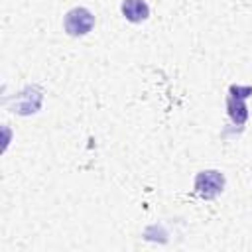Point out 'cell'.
Returning a JSON list of instances; mask_svg holds the SVG:
<instances>
[{
	"mask_svg": "<svg viewBox=\"0 0 252 252\" xmlns=\"http://www.w3.org/2000/svg\"><path fill=\"white\" fill-rule=\"evenodd\" d=\"M120 10H122V16L132 24L144 22L150 16V8H148L146 0H122Z\"/></svg>",
	"mask_w": 252,
	"mask_h": 252,
	"instance_id": "277c9868",
	"label": "cell"
},
{
	"mask_svg": "<svg viewBox=\"0 0 252 252\" xmlns=\"http://www.w3.org/2000/svg\"><path fill=\"white\" fill-rule=\"evenodd\" d=\"M224 189V175L217 169L199 171L195 177V191L203 199H215Z\"/></svg>",
	"mask_w": 252,
	"mask_h": 252,
	"instance_id": "3957f363",
	"label": "cell"
},
{
	"mask_svg": "<svg viewBox=\"0 0 252 252\" xmlns=\"http://www.w3.org/2000/svg\"><path fill=\"white\" fill-rule=\"evenodd\" d=\"M252 94V87H240V85H230L228 89V98H226V108L228 116L236 126H242L248 118V108L244 104V98Z\"/></svg>",
	"mask_w": 252,
	"mask_h": 252,
	"instance_id": "6da1fadb",
	"label": "cell"
},
{
	"mask_svg": "<svg viewBox=\"0 0 252 252\" xmlns=\"http://www.w3.org/2000/svg\"><path fill=\"white\" fill-rule=\"evenodd\" d=\"M94 26V16L91 10L87 8H73L65 14V20H63V28L69 35L73 37H79V35H87Z\"/></svg>",
	"mask_w": 252,
	"mask_h": 252,
	"instance_id": "7a4b0ae2",
	"label": "cell"
}]
</instances>
